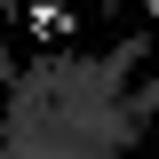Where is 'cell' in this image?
<instances>
[{
  "mask_svg": "<svg viewBox=\"0 0 159 159\" xmlns=\"http://www.w3.org/2000/svg\"><path fill=\"white\" fill-rule=\"evenodd\" d=\"M32 32H40V40H72V32H80V16H72V8H48V0H40V8H32Z\"/></svg>",
  "mask_w": 159,
  "mask_h": 159,
  "instance_id": "cell-1",
  "label": "cell"
},
{
  "mask_svg": "<svg viewBox=\"0 0 159 159\" xmlns=\"http://www.w3.org/2000/svg\"><path fill=\"white\" fill-rule=\"evenodd\" d=\"M151 16H159V0H151Z\"/></svg>",
  "mask_w": 159,
  "mask_h": 159,
  "instance_id": "cell-2",
  "label": "cell"
}]
</instances>
